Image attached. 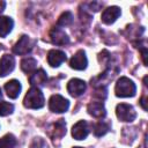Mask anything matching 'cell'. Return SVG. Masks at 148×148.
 I'll use <instances>...</instances> for the list:
<instances>
[{
    "instance_id": "obj_15",
    "label": "cell",
    "mask_w": 148,
    "mask_h": 148,
    "mask_svg": "<svg viewBox=\"0 0 148 148\" xmlns=\"http://www.w3.org/2000/svg\"><path fill=\"white\" fill-rule=\"evenodd\" d=\"M29 81L32 87L37 86V88H38L40 86H45V83L47 81V75L43 69H38L31 74V76L29 77Z\"/></svg>"
},
{
    "instance_id": "obj_19",
    "label": "cell",
    "mask_w": 148,
    "mask_h": 148,
    "mask_svg": "<svg viewBox=\"0 0 148 148\" xmlns=\"http://www.w3.org/2000/svg\"><path fill=\"white\" fill-rule=\"evenodd\" d=\"M109 130H110V125H109L106 121L101 120V121H98V123L94 126V134H95L96 136H102V135H104L105 133H108Z\"/></svg>"
},
{
    "instance_id": "obj_23",
    "label": "cell",
    "mask_w": 148,
    "mask_h": 148,
    "mask_svg": "<svg viewBox=\"0 0 148 148\" xmlns=\"http://www.w3.org/2000/svg\"><path fill=\"white\" fill-rule=\"evenodd\" d=\"M43 147H44V140L40 139V138L35 139V140L32 141L31 146H30V148H43Z\"/></svg>"
},
{
    "instance_id": "obj_1",
    "label": "cell",
    "mask_w": 148,
    "mask_h": 148,
    "mask_svg": "<svg viewBox=\"0 0 148 148\" xmlns=\"http://www.w3.org/2000/svg\"><path fill=\"white\" fill-rule=\"evenodd\" d=\"M23 104L28 109H40L44 106V96L39 88L31 87L30 90L27 92Z\"/></svg>"
},
{
    "instance_id": "obj_10",
    "label": "cell",
    "mask_w": 148,
    "mask_h": 148,
    "mask_svg": "<svg viewBox=\"0 0 148 148\" xmlns=\"http://www.w3.org/2000/svg\"><path fill=\"white\" fill-rule=\"evenodd\" d=\"M50 37L53 44L56 45H66L69 43V38L68 36L58 27H54L51 31H50Z\"/></svg>"
},
{
    "instance_id": "obj_11",
    "label": "cell",
    "mask_w": 148,
    "mask_h": 148,
    "mask_svg": "<svg viewBox=\"0 0 148 148\" xmlns=\"http://www.w3.org/2000/svg\"><path fill=\"white\" fill-rule=\"evenodd\" d=\"M66 60V53L60 50H51L47 53V62L52 67L60 66Z\"/></svg>"
},
{
    "instance_id": "obj_18",
    "label": "cell",
    "mask_w": 148,
    "mask_h": 148,
    "mask_svg": "<svg viewBox=\"0 0 148 148\" xmlns=\"http://www.w3.org/2000/svg\"><path fill=\"white\" fill-rule=\"evenodd\" d=\"M37 66V61L34 58H24L21 61V69L24 73H31L36 69Z\"/></svg>"
},
{
    "instance_id": "obj_21",
    "label": "cell",
    "mask_w": 148,
    "mask_h": 148,
    "mask_svg": "<svg viewBox=\"0 0 148 148\" xmlns=\"http://www.w3.org/2000/svg\"><path fill=\"white\" fill-rule=\"evenodd\" d=\"M72 21H73V15H72V13H71V12H65V13H62L61 16L59 17L57 24L60 25V27H66V25H69V24L72 23Z\"/></svg>"
},
{
    "instance_id": "obj_14",
    "label": "cell",
    "mask_w": 148,
    "mask_h": 148,
    "mask_svg": "<svg viewBox=\"0 0 148 148\" xmlns=\"http://www.w3.org/2000/svg\"><path fill=\"white\" fill-rule=\"evenodd\" d=\"M88 112L95 118H104L106 114L104 104L102 102H91L88 105Z\"/></svg>"
},
{
    "instance_id": "obj_26",
    "label": "cell",
    "mask_w": 148,
    "mask_h": 148,
    "mask_svg": "<svg viewBox=\"0 0 148 148\" xmlns=\"http://www.w3.org/2000/svg\"><path fill=\"white\" fill-rule=\"evenodd\" d=\"M73 148H82V147H73Z\"/></svg>"
},
{
    "instance_id": "obj_13",
    "label": "cell",
    "mask_w": 148,
    "mask_h": 148,
    "mask_svg": "<svg viewBox=\"0 0 148 148\" xmlns=\"http://www.w3.org/2000/svg\"><path fill=\"white\" fill-rule=\"evenodd\" d=\"M21 83L17 80H10L5 84V90L7 92V96L9 98H17L20 92H21Z\"/></svg>"
},
{
    "instance_id": "obj_22",
    "label": "cell",
    "mask_w": 148,
    "mask_h": 148,
    "mask_svg": "<svg viewBox=\"0 0 148 148\" xmlns=\"http://www.w3.org/2000/svg\"><path fill=\"white\" fill-rule=\"evenodd\" d=\"M14 111V105L8 102H0V116H7L10 114Z\"/></svg>"
},
{
    "instance_id": "obj_6",
    "label": "cell",
    "mask_w": 148,
    "mask_h": 148,
    "mask_svg": "<svg viewBox=\"0 0 148 148\" xmlns=\"http://www.w3.org/2000/svg\"><path fill=\"white\" fill-rule=\"evenodd\" d=\"M67 90L73 97L81 96L86 91V82L80 79H72L67 83Z\"/></svg>"
},
{
    "instance_id": "obj_17",
    "label": "cell",
    "mask_w": 148,
    "mask_h": 148,
    "mask_svg": "<svg viewBox=\"0 0 148 148\" xmlns=\"http://www.w3.org/2000/svg\"><path fill=\"white\" fill-rule=\"evenodd\" d=\"M66 134V124L64 119H59L54 125H53V134L52 138H62Z\"/></svg>"
},
{
    "instance_id": "obj_7",
    "label": "cell",
    "mask_w": 148,
    "mask_h": 148,
    "mask_svg": "<svg viewBox=\"0 0 148 148\" xmlns=\"http://www.w3.org/2000/svg\"><path fill=\"white\" fill-rule=\"evenodd\" d=\"M87 64H88V60H87V57H86V53L83 50H79L71 59L69 61V66L74 69H77V71H82L87 67Z\"/></svg>"
},
{
    "instance_id": "obj_25",
    "label": "cell",
    "mask_w": 148,
    "mask_h": 148,
    "mask_svg": "<svg viewBox=\"0 0 148 148\" xmlns=\"http://www.w3.org/2000/svg\"><path fill=\"white\" fill-rule=\"evenodd\" d=\"M2 97V94H1V88H0V98Z\"/></svg>"
},
{
    "instance_id": "obj_20",
    "label": "cell",
    "mask_w": 148,
    "mask_h": 148,
    "mask_svg": "<svg viewBox=\"0 0 148 148\" xmlns=\"http://www.w3.org/2000/svg\"><path fill=\"white\" fill-rule=\"evenodd\" d=\"M16 145V139L13 134H6L0 139V148H14Z\"/></svg>"
},
{
    "instance_id": "obj_4",
    "label": "cell",
    "mask_w": 148,
    "mask_h": 148,
    "mask_svg": "<svg viewBox=\"0 0 148 148\" xmlns=\"http://www.w3.org/2000/svg\"><path fill=\"white\" fill-rule=\"evenodd\" d=\"M116 114L119 120L121 121H133L136 117V112L134 111L133 106L126 103L118 104L116 108Z\"/></svg>"
},
{
    "instance_id": "obj_3",
    "label": "cell",
    "mask_w": 148,
    "mask_h": 148,
    "mask_svg": "<svg viewBox=\"0 0 148 148\" xmlns=\"http://www.w3.org/2000/svg\"><path fill=\"white\" fill-rule=\"evenodd\" d=\"M49 108L52 112H56V113H62L65 111L68 110L69 108V102L60 96V95H52L50 101H49Z\"/></svg>"
},
{
    "instance_id": "obj_16",
    "label": "cell",
    "mask_w": 148,
    "mask_h": 148,
    "mask_svg": "<svg viewBox=\"0 0 148 148\" xmlns=\"http://www.w3.org/2000/svg\"><path fill=\"white\" fill-rule=\"evenodd\" d=\"M14 22L8 16H0V37H6L13 29Z\"/></svg>"
},
{
    "instance_id": "obj_5",
    "label": "cell",
    "mask_w": 148,
    "mask_h": 148,
    "mask_svg": "<svg viewBox=\"0 0 148 148\" xmlns=\"http://www.w3.org/2000/svg\"><path fill=\"white\" fill-rule=\"evenodd\" d=\"M34 47V42L25 35L21 36L20 39L17 40V43L13 46V52L15 54H20V56H23V54H28L31 52Z\"/></svg>"
},
{
    "instance_id": "obj_2",
    "label": "cell",
    "mask_w": 148,
    "mask_h": 148,
    "mask_svg": "<svg viewBox=\"0 0 148 148\" xmlns=\"http://www.w3.org/2000/svg\"><path fill=\"white\" fill-rule=\"evenodd\" d=\"M114 92L118 97H132L136 92V87L132 80L126 76H123L117 81Z\"/></svg>"
},
{
    "instance_id": "obj_8",
    "label": "cell",
    "mask_w": 148,
    "mask_h": 148,
    "mask_svg": "<svg viewBox=\"0 0 148 148\" xmlns=\"http://www.w3.org/2000/svg\"><path fill=\"white\" fill-rule=\"evenodd\" d=\"M88 133H89V127H88L87 121H84V120L77 121L73 126V128H72V135L76 140H83V139H86L87 135H88Z\"/></svg>"
},
{
    "instance_id": "obj_24",
    "label": "cell",
    "mask_w": 148,
    "mask_h": 148,
    "mask_svg": "<svg viewBox=\"0 0 148 148\" xmlns=\"http://www.w3.org/2000/svg\"><path fill=\"white\" fill-rule=\"evenodd\" d=\"M5 6H6V3L3 2V1H0V13L3 10V8H5Z\"/></svg>"
},
{
    "instance_id": "obj_9",
    "label": "cell",
    "mask_w": 148,
    "mask_h": 148,
    "mask_svg": "<svg viewBox=\"0 0 148 148\" xmlns=\"http://www.w3.org/2000/svg\"><path fill=\"white\" fill-rule=\"evenodd\" d=\"M15 67V59L10 54H5L0 59V76H6Z\"/></svg>"
},
{
    "instance_id": "obj_12",
    "label": "cell",
    "mask_w": 148,
    "mask_h": 148,
    "mask_svg": "<svg viewBox=\"0 0 148 148\" xmlns=\"http://www.w3.org/2000/svg\"><path fill=\"white\" fill-rule=\"evenodd\" d=\"M119 15H120V8H118L116 6H112V7L106 8L102 13V21L105 24H111L119 17Z\"/></svg>"
}]
</instances>
